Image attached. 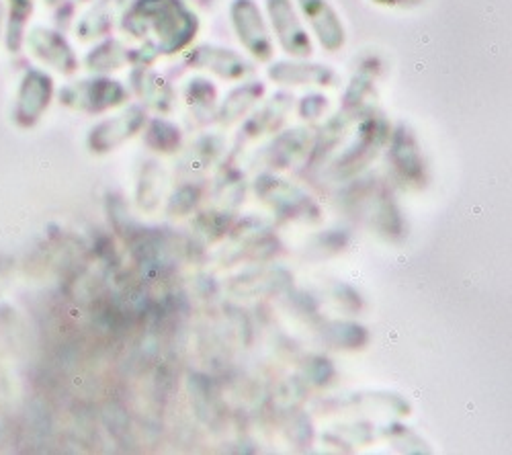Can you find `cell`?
Returning <instances> with one entry per match:
<instances>
[{
  "label": "cell",
  "mask_w": 512,
  "mask_h": 455,
  "mask_svg": "<svg viewBox=\"0 0 512 455\" xmlns=\"http://www.w3.org/2000/svg\"><path fill=\"white\" fill-rule=\"evenodd\" d=\"M199 199H201V187L195 183H185L173 193V197L168 199L166 214L170 218H185L197 208Z\"/></svg>",
  "instance_id": "obj_23"
},
{
  "label": "cell",
  "mask_w": 512,
  "mask_h": 455,
  "mask_svg": "<svg viewBox=\"0 0 512 455\" xmlns=\"http://www.w3.org/2000/svg\"><path fill=\"white\" fill-rule=\"evenodd\" d=\"M44 3H46V5H50V7H52V5H58V3H60V0H44Z\"/></svg>",
  "instance_id": "obj_31"
},
{
  "label": "cell",
  "mask_w": 512,
  "mask_h": 455,
  "mask_svg": "<svg viewBox=\"0 0 512 455\" xmlns=\"http://www.w3.org/2000/svg\"><path fill=\"white\" fill-rule=\"evenodd\" d=\"M144 144L160 154H173L183 144V132L177 123L164 117L148 119L144 126Z\"/></svg>",
  "instance_id": "obj_20"
},
{
  "label": "cell",
  "mask_w": 512,
  "mask_h": 455,
  "mask_svg": "<svg viewBox=\"0 0 512 455\" xmlns=\"http://www.w3.org/2000/svg\"><path fill=\"white\" fill-rule=\"evenodd\" d=\"M187 66L195 70H209L224 80H240L252 72V66L234 50L203 44L187 52Z\"/></svg>",
  "instance_id": "obj_10"
},
{
  "label": "cell",
  "mask_w": 512,
  "mask_h": 455,
  "mask_svg": "<svg viewBox=\"0 0 512 455\" xmlns=\"http://www.w3.org/2000/svg\"><path fill=\"white\" fill-rule=\"evenodd\" d=\"M185 101L197 123H209L216 119L218 111V89L207 78H191L185 87Z\"/></svg>",
  "instance_id": "obj_19"
},
{
  "label": "cell",
  "mask_w": 512,
  "mask_h": 455,
  "mask_svg": "<svg viewBox=\"0 0 512 455\" xmlns=\"http://www.w3.org/2000/svg\"><path fill=\"white\" fill-rule=\"evenodd\" d=\"M11 3V35H9V44L13 48L19 46V37H21V27L25 19L33 13V0H9Z\"/></svg>",
  "instance_id": "obj_27"
},
{
  "label": "cell",
  "mask_w": 512,
  "mask_h": 455,
  "mask_svg": "<svg viewBox=\"0 0 512 455\" xmlns=\"http://www.w3.org/2000/svg\"><path fill=\"white\" fill-rule=\"evenodd\" d=\"M195 5H199V7H211L213 3H216V0H193Z\"/></svg>",
  "instance_id": "obj_30"
},
{
  "label": "cell",
  "mask_w": 512,
  "mask_h": 455,
  "mask_svg": "<svg viewBox=\"0 0 512 455\" xmlns=\"http://www.w3.org/2000/svg\"><path fill=\"white\" fill-rule=\"evenodd\" d=\"M130 52L132 50H127L119 39H107V41H103V44H99L95 50L89 52L84 64H87V68L93 70V72H101V74L113 72V70H119L127 62H130Z\"/></svg>",
  "instance_id": "obj_21"
},
{
  "label": "cell",
  "mask_w": 512,
  "mask_h": 455,
  "mask_svg": "<svg viewBox=\"0 0 512 455\" xmlns=\"http://www.w3.org/2000/svg\"><path fill=\"white\" fill-rule=\"evenodd\" d=\"M312 148V132L289 130L273 140L267 150V164L271 169H289L293 162L300 160Z\"/></svg>",
  "instance_id": "obj_16"
},
{
  "label": "cell",
  "mask_w": 512,
  "mask_h": 455,
  "mask_svg": "<svg viewBox=\"0 0 512 455\" xmlns=\"http://www.w3.org/2000/svg\"><path fill=\"white\" fill-rule=\"evenodd\" d=\"M267 87L263 82H246V85L236 87L226 95L222 105L216 111V119L222 123V126H232V123L240 121L256 103H259L265 95Z\"/></svg>",
  "instance_id": "obj_18"
},
{
  "label": "cell",
  "mask_w": 512,
  "mask_h": 455,
  "mask_svg": "<svg viewBox=\"0 0 512 455\" xmlns=\"http://www.w3.org/2000/svg\"><path fill=\"white\" fill-rule=\"evenodd\" d=\"M230 21L242 48L259 62H269L275 54V44L267 21L256 0H232Z\"/></svg>",
  "instance_id": "obj_3"
},
{
  "label": "cell",
  "mask_w": 512,
  "mask_h": 455,
  "mask_svg": "<svg viewBox=\"0 0 512 455\" xmlns=\"http://www.w3.org/2000/svg\"><path fill=\"white\" fill-rule=\"evenodd\" d=\"M230 224H232V218L222 212H205L195 220L197 234L205 236L209 242L224 238L226 232L230 230Z\"/></svg>",
  "instance_id": "obj_26"
},
{
  "label": "cell",
  "mask_w": 512,
  "mask_h": 455,
  "mask_svg": "<svg viewBox=\"0 0 512 455\" xmlns=\"http://www.w3.org/2000/svg\"><path fill=\"white\" fill-rule=\"evenodd\" d=\"M330 99L326 95H320V93H310L306 95L302 101H300V117L302 119H318L324 115V111L328 109V103Z\"/></svg>",
  "instance_id": "obj_28"
},
{
  "label": "cell",
  "mask_w": 512,
  "mask_h": 455,
  "mask_svg": "<svg viewBox=\"0 0 512 455\" xmlns=\"http://www.w3.org/2000/svg\"><path fill=\"white\" fill-rule=\"evenodd\" d=\"M54 93V82L52 78L41 72V70H31L25 78L19 91V101H17V119L25 126L29 123H35L41 113H44L52 101Z\"/></svg>",
  "instance_id": "obj_13"
},
{
  "label": "cell",
  "mask_w": 512,
  "mask_h": 455,
  "mask_svg": "<svg viewBox=\"0 0 512 455\" xmlns=\"http://www.w3.org/2000/svg\"><path fill=\"white\" fill-rule=\"evenodd\" d=\"M80 3H89V0H80Z\"/></svg>",
  "instance_id": "obj_33"
},
{
  "label": "cell",
  "mask_w": 512,
  "mask_h": 455,
  "mask_svg": "<svg viewBox=\"0 0 512 455\" xmlns=\"http://www.w3.org/2000/svg\"><path fill=\"white\" fill-rule=\"evenodd\" d=\"M267 76L283 87H336L338 74L330 66L310 64L304 60L295 62H275Z\"/></svg>",
  "instance_id": "obj_11"
},
{
  "label": "cell",
  "mask_w": 512,
  "mask_h": 455,
  "mask_svg": "<svg viewBox=\"0 0 512 455\" xmlns=\"http://www.w3.org/2000/svg\"><path fill=\"white\" fill-rule=\"evenodd\" d=\"M148 121V113L144 105H130L125 107L119 115L99 123L97 128H93L89 136V144L93 152H111L125 144L127 140H132L138 136Z\"/></svg>",
  "instance_id": "obj_7"
},
{
  "label": "cell",
  "mask_w": 512,
  "mask_h": 455,
  "mask_svg": "<svg viewBox=\"0 0 512 455\" xmlns=\"http://www.w3.org/2000/svg\"><path fill=\"white\" fill-rule=\"evenodd\" d=\"M297 7H300L302 15L312 27L318 44L328 54H334L345 48L347 29H345V23L340 21V15L336 13V9L330 5V0H297Z\"/></svg>",
  "instance_id": "obj_9"
},
{
  "label": "cell",
  "mask_w": 512,
  "mask_h": 455,
  "mask_svg": "<svg viewBox=\"0 0 512 455\" xmlns=\"http://www.w3.org/2000/svg\"><path fill=\"white\" fill-rule=\"evenodd\" d=\"M130 82L134 93L144 101L146 107L158 113H170L175 109L177 91L152 66H136Z\"/></svg>",
  "instance_id": "obj_12"
},
{
  "label": "cell",
  "mask_w": 512,
  "mask_h": 455,
  "mask_svg": "<svg viewBox=\"0 0 512 455\" xmlns=\"http://www.w3.org/2000/svg\"><path fill=\"white\" fill-rule=\"evenodd\" d=\"M0 17H3V5H0Z\"/></svg>",
  "instance_id": "obj_32"
},
{
  "label": "cell",
  "mask_w": 512,
  "mask_h": 455,
  "mask_svg": "<svg viewBox=\"0 0 512 455\" xmlns=\"http://www.w3.org/2000/svg\"><path fill=\"white\" fill-rule=\"evenodd\" d=\"M224 150V140L220 136H205L197 140V144L191 148V152L185 156V164L193 169H203L207 164L216 160Z\"/></svg>",
  "instance_id": "obj_24"
},
{
  "label": "cell",
  "mask_w": 512,
  "mask_h": 455,
  "mask_svg": "<svg viewBox=\"0 0 512 455\" xmlns=\"http://www.w3.org/2000/svg\"><path fill=\"white\" fill-rule=\"evenodd\" d=\"M127 7V0H97V3L84 13L80 19L76 33L82 41L99 39L109 35L113 31L115 21L121 17V13Z\"/></svg>",
  "instance_id": "obj_15"
},
{
  "label": "cell",
  "mask_w": 512,
  "mask_h": 455,
  "mask_svg": "<svg viewBox=\"0 0 512 455\" xmlns=\"http://www.w3.org/2000/svg\"><path fill=\"white\" fill-rule=\"evenodd\" d=\"M267 15L285 54L297 60H306L312 56V39L291 0H267Z\"/></svg>",
  "instance_id": "obj_6"
},
{
  "label": "cell",
  "mask_w": 512,
  "mask_h": 455,
  "mask_svg": "<svg viewBox=\"0 0 512 455\" xmlns=\"http://www.w3.org/2000/svg\"><path fill=\"white\" fill-rule=\"evenodd\" d=\"M156 167H158L156 162H150L148 167L144 169V175H142V181H140L138 199H140V205L144 210H154L156 208L158 201H160V195H162V189H164L162 175Z\"/></svg>",
  "instance_id": "obj_25"
},
{
  "label": "cell",
  "mask_w": 512,
  "mask_h": 455,
  "mask_svg": "<svg viewBox=\"0 0 512 455\" xmlns=\"http://www.w3.org/2000/svg\"><path fill=\"white\" fill-rule=\"evenodd\" d=\"M390 162L392 169L398 175V179L406 185L420 187L426 181V167H424V156L420 150V144L414 136V132L400 123V126L390 132Z\"/></svg>",
  "instance_id": "obj_8"
},
{
  "label": "cell",
  "mask_w": 512,
  "mask_h": 455,
  "mask_svg": "<svg viewBox=\"0 0 512 455\" xmlns=\"http://www.w3.org/2000/svg\"><path fill=\"white\" fill-rule=\"evenodd\" d=\"M64 105L84 111V113H103L107 109H115L130 99L127 91L119 80L111 78H91L74 82L60 93Z\"/></svg>",
  "instance_id": "obj_5"
},
{
  "label": "cell",
  "mask_w": 512,
  "mask_h": 455,
  "mask_svg": "<svg viewBox=\"0 0 512 455\" xmlns=\"http://www.w3.org/2000/svg\"><path fill=\"white\" fill-rule=\"evenodd\" d=\"M256 195H259L267 205H271L273 212L287 220H304V222H318L320 210L300 187H295L275 175H261L256 179Z\"/></svg>",
  "instance_id": "obj_4"
},
{
  "label": "cell",
  "mask_w": 512,
  "mask_h": 455,
  "mask_svg": "<svg viewBox=\"0 0 512 455\" xmlns=\"http://www.w3.org/2000/svg\"><path fill=\"white\" fill-rule=\"evenodd\" d=\"M29 46L37 58H41L58 72L62 74L76 72L78 58L60 33L44 27H35L29 35Z\"/></svg>",
  "instance_id": "obj_14"
},
{
  "label": "cell",
  "mask_w": 512,
  "mask_h": 455,
  "mask_svg": "<svg viewBox=\"0 0 512 455\" xmlns=\"http://www.w3.org/2000/svg\"><path fill=\"white\" fill-rule=\"evenodd\" d=\"M390 123L373 113L365 115L359 123L355 142L336 160V177H353L379 154V150L390 140Z\"/></svg>",
  "instance_id": "obj_2"
},
{
  "label": "cell",
  "mask_w": 512,
  "mask_h": 455,
  "mask_svg": "<svg viewBox=\"0 0 512 455\" xmlns=\"http://www.w3.org/2000/svg\"><path fill=\"white\" fill-rule=\"evenodd\" d=\"M367 339V330L355 322H334L328 328V341L336 349H363Z\"/></svg>",
  "instance_id": "obj_22"
},
{
  "label": "cell",
  "mask_w": 512,
  "mask_h": 455,
  "mask_svg": "<svg viewBox=\"0 0 512 455\" xmlns=\"http://www.w3.org/2000/svg\"><path fill=\"white\" fill-rule=\"evenodd\" d=\"M373 3L379 7H404V5H412L414 0H373Z\"/></svg>",
  "instance_id": "obj_29"
},
{
  "label": "cell",
  "mask_w": 512,
  "mask_h": 455,
  "mask_svg": "<svg viewBox=\"0 0 512 455\" xmlns=\"http://www.w3.org/2000/svg\"><path fill=\"white\" fill-rule=\"evenodd\" d=\"M199 27L197 13L185 0H134L121 13V31L142 41L152 58L185 52Z\"/></svg>",
  "instance_id": "obj_1"
},
{
  "label": "cell",
  "mask_w": 512,
  "mask_h": 455,
  "mask_svg": "<svg viewBox=\"0 0 512 455\" xmlns=\"http://www.w3.org/2000/svg\"><path fill=\"white\" fill-rule=\"evenodd\" d=\"M291 107H293V97L287 95V93H277L261 111H256L244 123V128L240 132L242 138L244 140H254V138H259L267 132L277 130L283 123L285 115L291 111Z\"/></svg>",
  "instance_id": "obj_17"
}]
</instances>
